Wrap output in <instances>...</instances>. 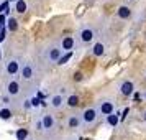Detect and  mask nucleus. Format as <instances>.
Masks as SVG:
<instances>
[{
  "instance_id": "1",
  "label": "nucleus",
  "mask_w": 146,
  "mask_h": 140,
  "mask_svg": "<svg viewBox=\"0 0 146 140\" xmlns=\"http://www.w3.org/2000/svg\"><path fill=\"white\" fill-rule=\"evenodd\" d=\"M21 63L20 58H8L3 64V73L7 74L8 78H15L17 74H20L21 71Z\"/></svg>"
},
{
  "instance_id": "2",
  "label": "nucleus",
  "mask_w": 146,
  "mask_h": 140,
  "mask_svg": "<svg viewBox=\"0 0 146 140\" xmlns=\"http://www.w3.org/2000/svg\"><path fill=\"white\" fill-rule=\"evenodd\" d=\"M62 53H64V51L61 50V46H58V45H51V46H48L46 50H44L43 56H44V60H46L48 63H58V61L61 60Z\"/></svg>"
},
{
  "instance_id": "3",
  "label": "nucleus",
  "mask_w": 146,
  "mask_h": 140,
  "mask_svg": "<svg viewBox=\"0 0 146 140\" xmlns=\"http://www.w3.org/2000/svg\"><path fill=\"white\" fill-rule=\"evenodd\" d=\"M21 92V84L18 79H15V78H10V79L5 82V94L10 96V97H17V96H20Z\"/></svg>"
},
{
  "instance_id": "4",
  "label": "nucleus",
  "mask_w": 146,
  "mask_h": 140,
  "mask_svg": "<svg viewBox=\"0 0 146 140\" xmlns=\"http://www.w3.org/2000/svg\"><path fill=\"white\" fill-rule=\"evenodd\" d=\"M80 115H82V124H84V125H92V124L97 122L99 111H97V109H94V107H89V109H86Z\"/></svg>"
},
{
  "instance_id": "5",
  "label": "nucleus",
  "mask_w": 146,
  "mask_h": 140,
  "mask_svg": "<svg viewBox=\"0 0 146 140\" xmlns=\"http://www.w3.org/2000/svg\"><path fill=\"white\" fill-rule=\"evenodd\" d=\"M35 74H36V71H35L33 63L27 61V63H23V64H21L20 78H21L23 81H33V79H35Z\"/></svg>"
},
{
  "instance_id": "6",
  "label": "nucleus",
  "mask_w": 146,
  "mask_h": 140,
  "mask_svg": "<svg viewBox=\"0 0 146 140\" xmlns=\"http://www.w3.org/2000/svg\"><path fill=\"white\" fill-rule=\"evenodd\" d=\"M95 38V31H94L92 28H82L79 31V40L82 41V43H92V40Z\"/></svg>"
},
{
  "instance_id": "7",
  "label": "nucleus",
  "mask_w": 146,
  "mask_h": 140,
  "mask_svg": "<svg viewBox=\"0 0 146 140\" xmlns=\"http://www.w3.org/2000/svg\"><path fill=\"white\" fill-rule=\"evenodd\" d=\"M99 112L102 114V115H110V114H113V102L108 99H104L99 102Z\"/></svg>"
},
{
  "instance_id": "8",
  "label": "nucleus",
  "mask_w": 146,
  "mask_h": 140,
  "mask_svg": "<svg viewBox=\"0 0 146 140\" xmlns=\"http://www.w3.org/2000/svg\"><path fill=\"white\" fill-rule=\"evenodd\" d=\"M74 45H76V41H74V38L72 36H62L61 38V41H59V46H61V50L62 51H66V53H69L71 50L74 48Z\"/></svg>"
},
{
  "instance_id": "9",
  "label": "nucleus",
  "mask_w": 146,
  "mask_h": 140,
  "mask_svg": "<svg viewBox=\"0 0 146 140\" xmlns=\"http://www.w3.org/2000/svg\"><path fill=\"white\" fill-rule=\"evenodd\" d=\"M41 124H43V130H53L56 127V120L51 114H44L41 117Z\"/></svg>"
},
{
  "instance_id": "10",
  "label": "nucleus",
  "mask_w": 146,
  "mask_h": 140,
  "mask_svg": "<svg viewBox=\"0 0 146 140\" xmlns=\"http://www.w3.org/2000/svg\"><path fill=\"white\" fill-rule=\"evenodd\" d=\"M64 102H66V97L62 94H53L49 97V106L53 107V109H61Z\"/></svg>"
},
{
  "instance_id": "11",
  "label": "nucleus",
  "mask_w": 146,
  "mask_h": 140,
  "mask_svg": "<svg viewBox=\"0 0 146 140\" xmlns=\"http://www.w3.org/2000/svg\"><path fill=\"white\" fill-rule=\"evenodd\" d=\"M133 91H135V84H133L131 81H123L120 84V92L123 94V96H131Z\"/></svg>"
},
{
  "instance_id": "12",
  "label": "nucleus",
  "mask_w": 146,
  "mask_h": 140,
  "mask_svg": "<svg viewBox=\"0 0 146 140\" xmlns=\"http://www.w3.org/2000/svg\"><path fill=\"white\" fill-rule=\"evenodd\" d=\"M80 124H82V115H79V114H72V115H69V119H67V125H69V129H77Z\"/></svg>"
},
{
  "instance_id": "13",
  "label": "nucleus",
  "mask_w": 146,
  "mask_h": 140,
  "mask_svg": "<svg viewBox=\"0 0 146 140\" xmlns=\"http://www.w3.org/2000/svg\"><path fill=\"white\" fill-rule=\"evenodd\" d=\"M13 117V111L10 109L8 106H3L0 107V120H3V122H7Z\"/></svg>"
},
{
  "instance_id": "14",
  "label": "nucleus",
  "mask_w": 146,
  "mask_h": 140,
  "mask_svg": "<svg viewBox=\"0 0 146 140\" xmlns=\"http://www.w3.org/2000/svg\"><path fill=\"white\" fill-rule=\"evenodd\" d=\"M27 10H28V3L25 0H18V2L15 3V12H17V13L21 15V13H25Z\"/></svg>"
},
{
  "instance_id": "15",
  "label": "nucleus",
  "mask_w": 146,
  "mask_h": 140,
  "mask_svg": "<svg viewBox=\"0 0 146 140\" xmlns=\"http://www.w3.org/2000/svg\"><path fill=\"white\" fill-rule=\"evenodd\" d=\"M105 53V46H104V43H95L92 46V54L94 56H102V54Z\"/></svg>"
},
{
  "instance_id": "16",
  "label": "nucleus",
  "mask_w": 146,
  "mask_h": 140,
  "mask_svg": "<svg viewBox=\"0 0 146 140\" xmlns=\"http://www.w3.org/2000/svg\"><path fill=\"white\" fill-rule=\"evenodd\" d=\"M66 104L69 107H77V106H79V96H76V94L67 96V97H66Z\"/></svg>"
},
{
  "instance_id": "17",
  "label": "nucleus",
  "mask_w": 146,
  "mask_h": 140,
  "mask_svg": "<svg viewBox=\"0 0 146 140\" xmlns=\"http://www.w3.org/2000/svg\"><path fill=\"white\" fill-rule=\"evenodd\" d=\"M120 114H110V115H107V124L110 127H115V125H118V120H120V117H118Z\"/></svg>"
},
{
  "instance_id": "18",
  "label": "nucleus",
  "mask_w": 146,
  "mask_h": 140,
  "mask_svg": "<svg viewBox=\"0 0 146 140\" xmlns=\"http://www.w3.org/2000/svg\"><path fill=\"white\" fill-rule=\"evenodd\" d=\"M117 15H118V18H128V17L131 15V10H130L128 7H125V5H123V7H120V8H118Z\"/></svg>"
},
{
  "instance_id": "19",
  "label": "nucleus",
  "mask_w": 146,
  "mask_h": 140,
  "mask_svg": "<svg viewBox=\"0 0 146 140\" xmlns=\"http://www.w3.org/2000/svg\"><path fill=\"white\" fill-rule=\"evenodd\" d=\"M15 135H17V140H27V137H28V130H27V129H18Z\"/></svg>"
},
{
  "instance_id": "20",
  "label": "nucleus",
  "mask_w": 146,
  "mask_h": 140,
  "mask_svg": "<svg viewBox=\"0 0 146 140\" xmlns=\"http://www.w3.org/2000/svg\"><path fill=\"white\" fill-rule=\"evenodd\" d=\"M7 28L10 30V31H15V30L18 28V21L15 20V18H8V21H7Z\"/></svg>"
},
{
  "instance_id": "21",
  "label": "nucleus",
  "mask_w": 146,
  "mask_h": 140,
  "mask_svg": "<svg viewBox=\"0 0 146 140\" xmlns=\"http://www.w3.org/2000/svg\"><path fill=\"white\" fill-rule=\"evenodd\" d=\"M71 56H72V53H71V51H69V53H66V54H62V56H61V60L58 61V64H66L67 61L71 60Z\"/></svg>"
},
{
  "instance_id": "22",
  "label": "nucleus",
  "mask_w": 146,
  "mask_h": 140,
  "mask_svg": "<svg viewBox=\"0 0 146 140\" xmlns=\"http://www.w3.org/2000/svg\"><path fill=\"white\" fill-rule=\"evenodd\" d=\"M31 104H33V106H38V104H40V100H38V99H33V100H31Z\"/></svg>"
},
{
  "instance_id": "23",
  "label": "nucleus",
  "mask_w": 146,
  "mask_h": 140,
  "mask_svg": "<svg viewBox=\"0 0 146 140\" xmlns=\"http://www.w3.org/2000/svg\"><path fill=\"white\" fill-rule=\"evenodd\" d=\"M76 79H77V81H80V79H82V74H80V73H77V74H76Z\"/></svg>"
},
{
  "instance_id": "24",
  "label": "nucleus",
  "mask_w": 146,
  "mask_h": 140,
  "mask_svg": "<svg viewBox=\"0 0 146 140\" xmlns=\"http://www.w3.org/2000/svg\"><path fill=\"white\" fill-rule=\"evenodd\" d=\"M8 2H12V3H17V2H18V0H8Z\"/></svg>"
},
{
  "instance_id": "25",
  "label": "nucleus",
  "mask_w": 146,
  "mask_h": 140,
  "mask_svg": "<svg viewBox=\"0 0 146 140\" xmlns=\"http://www.w3.org/2000/svg\"><path fill=\"white\" fill-rule=\"evenodd\" d=\"M145 120H146V112H145Z\"/></svg>"
},
{
  "instance_id": "26",
  "label": "nucleus",
  "mask_w": 146,
  "mask_h": 140,
  "mask_svg": "<svg viewBox=\"0 0 146 140\" xmlns=\"http://www.w3.org/2000/svg\"><path fill=\"white\" fill-rule=\"evenodd\" d=\"M145 97H146V94H145Z\"/></svg>"
},
{
  "instance_id": "27",
  "label": "nucleus",
  "mask_w": 146,
  "mask_h": 140,
  "mask_svg": "<svg viewBox=\"0 0 146 140\" xmlns=\"http://www.w3.org/2000/svg\"><path fill=\"white\" fill-rule=\"evenodd\" d=\"M131 2H133V0H131Z\"/></svg>"
}]
</instances>
